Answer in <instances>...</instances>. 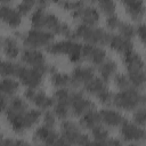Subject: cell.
I'll return each mask as SVG.
<instances>
[{
    "mask_svg": "<svg viewBox=\"0 0 146 146\" xmlns=\"http://www.w3.org/2000/svg\"><path fill=\"white\" fill-rule=\"evenodd\" d=\"M82 135L81 128L79 124L71 120H62L60 122V138L66 144H78L80 136Z\"/></svg>",
    "mask_w": 146,
    "mask_h": 146,
    "instance_id": "13",
    "label": "cell"
},
{
    "mask_svg": "<svg viewBox=\"0 0 146 146\" xmlns=\"http://www.w3.org/2000/svg\"><path fill=\"white\" fill-rule=\"evenodd\" d=\"M52 112L59 120H65L68 117L70 113V104L67 102H60V100H54L52 105Z\"/></svg>",
    "mask_w": 146,
    "mask_h": 146,
    "instance_id": "30",
    "label": "cell"
},
{
    "mask_svg": "<svg viewBox=\"0 0 146 146\" xmlns=\"http://www.w3.org/2000/svg\"><path fill=\"white\" fill-rule=\"evenodd\" d=\"M100 123V117H99V112L96 111L95 108L87 111L84 114H82L80 116L79 120V125L81 129H87L90 130L92 129L95 125Z\"/></svg>",
    "mask_w": 146,
    "mask_h": 146,
    "instance_id": "24",
    "label": "cell"
},
{
    "mask_svg": "<svg viewBox=\"0 0 146 146\" xmlns=\"http://www.w3.org/2000/svg\"><path fill=\"white\" fill-rule=\"evenodd\" d=\"M42 121H43V124L47 125V127H51V128H55V124H56V115L54 114L52 111H49V110H46L44 113L42 114Z\"/></svg>",
    "mask_w": 146,
    "mask_h": 146,
    "instance_id": "38",
    "label": "cell"
},
{
    "mask_svg": "<svg viewBox=\"0 0 146 146\" xmlns=\"http://www.w3.org/2000/svg\"><path fill=\"white\" fill-rule=\"evenodd\" d=\"M59 138V133L51 127H47L44 124L38 127L32 136L33 141L35 143H42L47 145H56L57 140Z\"/></svg>",
    "mask_w": 146,
    "mask_h": 146,
    "instance_id": "16",
    "label": "cell"
},
{
    "mask_svg": "<svg viewBox=\"0 0 146 146\" xmlns=\"http://www.w3.org/2000/svg\"><path fill=\"white\" fill-rule=\"evenodd\" d=\"M21 60L24 63L26 66L31 67H38L44 70L47 73L49 72L50 65L46 63V57L42 51L39 49H33V48H25L21 52Z\"/></svg>",
    "mask_w": 146,
    "mask_h": 146,
    "instance_id": "10",
    "label": "cell"
},
{
    "mask_svg": "<svg viewBox=\"0 0 146 146\" xmlns=\"http://www.w3.org/2000/svg\"><path fill=\"white\" fill-rule=\"evenodd\" d=\"M95 108V103L87 98L81 90H71L70 92V113L80 117L87 111Z\"/></svg>",
    "mask_w": 146,
    "mask_h": 146,
    "instance_id": "8",
    "label": "cell"
},
{
    "mask_svg": "<svg viewBox=\"0 0 146 146\" xmlns=\"http://www.w3.org/2000/svg\"><path fill=\"white\" fill-rule=\"evenodd\" d=\"M32 27L44 29L54 34L73 39V30L65 22H62L55 14L47 11L43 7H38L30 17Z\"/></svg>",
    "mask_w": 146,
    "mask_h": 146,
    "instance_id": "2",
    "label": "cell"
},
{
    "mask_svg": "<svg viewBox=\"0 0 146 146\" xmlns=\"http://www.w3.org/2000/svg\"><path fill=\"white\" fill-rule=\"evenodd\" d=\"M1 47L3 54L9 59H15L21 54L18 41L14 36H5L3 39H1Z\"/></svg>",
    "mask_w": 146,
    "mask_h": 146,
    "instance_id": "23",
    "label": "cell"
},
{
    "mask_svg": "<svg viewBox=\"0 0 146 146\" xmlns=\"http://www.w3.org/2000/svg\"><path fill=\"white\" fill-rule=\"evenodd\" d=\"M110 46L111 49H113L114 51L121 54L122 56L125 55L127 52L133 50V42L131 39L124 38L120 34H111L110 41L107 43Z\"/></svg>",
    "mask_w": 146,
    "mask_h": 146,
    "instance_id": "20",
    "label": "cell"
},
{
    "mask_svg": "<svg viewBox=\"0 0 146 146\" xmlns=\"http://www.w3.org/2000/svg\"><path fill=\"white\" fill-rule=\"evenodd\" d=\"M47 72L42 68L31 67V66L19 64L17 73H16V78L26 88L38 89L41 86V83L43 81V76Z\"/></svg>",
    "mask_w": 146,
    "mask_h": 146,
    "instance_id": "7",
    "label": "cell"
},
{
    "mask_svg": "<svg viewBox=\"0 0 146 146\" xmlns=\"http://www.w3.org/2000/svg\"><path fill=\"white\" fill-rule=\"evenodd\" d=\"M7 105H8L7 97H6V96H3L2 94H0V113H1V112H3V111L6 110Z\"/></svg>",
    "mask_w": 146,
    "mask_h": 146,
    "instance_id": "41",
    "label": "cell"
},
{
    "mask_svg": "<svg viewBox=\"0 0 146 146\" xmlns=\"http://www.w3.org/2000/svg\"><path fill=\"white\" fill-rule=\"evenodd\" d=\"M99 117H100V123L107 128H117L125 120V117L119 111L111 110V108L100 110Z\"/></svg>",
    "mask_w": 146,
    "mask_h": 146,
    "instance_id": "19",
    "label": "cell"
},
{
    "mask_svg": "<svg viewBox=\"0 0 146 146\" xmlns=\"http://www.w3.org/2000/svg\"><path fill=\"white\" fill-rule=\"evenodd\" d=\"M18 65L19 64L9 60H0V75L3 78H16Z\"/></svg>",
    "mask_w": 146,
    "mask_h": 146,
    "instance_id": "31",
    "label": "cell"
},
{
    "mask_svg": "<svg viewBox=\"0 0 146 146\" xmlns=\"http://www.w3.org/2000/svg\"><path fill=\"white\" fill-rule=\"evenodd\" d=\"M136 36L140 40L141 43L145 42V38H146V29H145V24L143 22H139L136 26Z\"/></svg>",
    "mask_w": 146,
    "mask_h": 146,
    "instance_id": "40",
    "label": "cell"
},
{
    "mask_svg": "<svg viewBox=\"0 0 146 146\" xmlns=\"http://www.w3.org/2000/svg\"><path fill=\"white\" fill-rule=\"evenodd\" d=\"M0 21L11 29H16L22 23V15L16 8L6 3H0Z\"/></svg>",
    "mask_w": 146,
    "mask_h": 146,
    "instance_id": "17",
    "label": "cell"
},
{
    "mask_svg": "<svg viewBox=\"0 0 146 146\" xmlns=\"http://www.w3.org/2000/svg\"><path fill=\"white\" fill-rule=\"evenodd\" d=\"M24 98L27 102H31L32 104H34L39 110L46 111L52 107L54 105V98L48 96L43 90L26 88V90L24 91Z\"/></svg>",
    "mask_w": 146,
    "mask_h": 146,
    "instance_id": "11",
    "label": "cell"
},
{
    "mask_svg": "<svg viewBox=\"0 0 146 146\" xmlns=\"http://www.w3.org/2000/svg\"><path fill=\"white\" fill-rule=\"evenodd\" d=\"M91 131V136H92V140L91 144H106L107 139L110 138V133L108 130L105 128V125H102V123L95 125L92 129H90Z\"/></svg>",
    "mask_w": 146,
    "mask_h": 146,
    "instance_id": "28",
    "label": "cell"
},
{
    "mask_svg": "<svg viewBox=\"0 0 146 146\" xmlns=\"http://www.w3.org/2000/svg\"><path fill=\"white\" fill-rule=\"evenodd\" d=\"M70 76H71V87L76 88L83 86L95 76V68L92 66L79 65L72 70Z\"/></svg>",
    "mask_w": 146,
    "mask_h": 146,
    "instance_id": "15",
    "label": "cell"
},
{
    "mask_svg": "<svg viewBox=\"0 0 146 146\" xmlns=\"http://www.w3.org/2000/svg\"><path fill=\"white\" fill-rule=\"evenodd\" d=\"M132 122L140 125V127H145V122H146V111L144 106H139L135 110L133 114H132Z\"/></svg>",
    "mask_w": 146,
    "mask_h": 146,
    "instance_id": "36",
    "label": "cell"
},
{
    "mask_svg": "<svg viewBox=\"0 0 146 146\" xmlns=\"http://www.w3.org/2000/svg\"><path fill=\"white\" fill-rule=\"evenodd\" d=\"M11 1H13V0H0V2H1V3H6V5H7V3H9V2H11Z\"/></svg>",
    "mask_w": 146,
    "mask_h": 146,
    "instance_id": "44",
    "label": "cell"
},
{
    "mask_svg": "<svg viewBox=\"0 0 146 146\" xmlns=\"http://www.w3.org/2000/svg\"><path fill=\"white\" fill-rule=\"evenodd\" d=\"M145 100L146 98L143 90L130 86L125 89H122L113 94L111 105L123 111H135L137 107L144 106Z\"/></svg>",
    "mask_w": 146,
    "mask_h": 146,
    "instance_id": "3",
    "label": "cell"
},
{
    "mask_svg": "<svg viewBox=\"0 0 146 146\" xmlns=\"http://www.w3.org/2000/svg\"><path fill=\"white\" fill-rule=\"evenodd\" d=\"M82 87H83V90L86 92H88L89 95L95 96L96 98H98L100 95H103L104 92L110 90L107 81H105L100 76H96V75L91 80H89L87 83H84Z\"/></svg>",
    "mask_w": 146,
    "mask_h": 146,
    "instance_id": "21",
    "label": "cell"
},
{
    "mask_svg": "<svg viewBox=\"0 0 146 146\" xmlns=\"http://www.w3.org/2000/svg\"><path fill=\"white\" fill-rule=\"evenodd\" d=\"M120 132L122 140L127 143H141L146 137L144 127H140L132 121H128L127 119L121 123Z\"/></svg>",
    "mask_w": 146,
    "mask_h": 146,
    "instance_id": "9",
    "label": "cell"
},
{
    "mask_svg": "<svg viewBox=\"0 0 146 146\" xmlns=\"http://www.w3.org/2000/svg\"><path fill=\"white\" fill-rule=\"evenodd\" d=\"M110 32L98 26H90L86 24H79L73 30V39H81L86 43L96 44V46H106L111 38Z\"/></svg>",
    "mask_w": 146,
    "mask_h": 146,
    "instance_id": "4",
    "label": "cell"
},
{
    "mask_svg": "<svg viewBox=\"0 0 146 146\" xmlns=\"http://www.w3.org/2000/svg\"><path fill=\"white\" fill-rule=\"evenodd\" d=\"M121 143H122V141H121L119 138H111V137H110V138L107 139V143H106V144H107V145H120Z\"/></svg>",
    "mask_w": 146,
    "mask_h": 146,
    "instance_id": "43",
    "label": "cell"
},
{
    "mask_svg": "<svg viewBox=\"0 0 146 146\" xmlns=\"http://www.w3.org/2000/svg\"><path fill=\"white\" fill-rule=\"evenodd\" d=\"M71 16L74 19H79L81 22V24H86V25H90V26L97 25V23L99 22V18H100L99 10L92 6H87V5H83L79 9L72 11Z\"/></svg>",
    "mask_w": 146,
    "mask_h": 146,
    "instance_id": "12",
    "label": "cell"
},
{
    "mask_svg": "<svg viewBox=\"0 0 146 146\" xmlns=\"http://www.w3.org/2000/svg\"><path fill=\"white\" fill-rule=\"evenodd\" d=\"M116 30L119 31V34L124 36V38H128V39L132 40L136 36V26L130 24V23H128V22L121 21Z\"/></svg>",
    "mask_w": 146,
    "mask_h": 146,
    "instance_id": "33",
    "label": "cell"
},
{
    "mask_svg": "<svg viewBox=\"0 0 146 146\" xmlns=\"http://www.w3.org/2000/svg\"><path fill=\"white\" fill-rule=\"evenodd\" d=\"M124 6L127 14L130 18L137 23L141 22L145 14V3L144 0H120Z\"/></svg>",
    "mask_w": 146,
    "mask_h": 146,
    "instance_id": "18",
    "label": "cell"
},
{
    "mask_svg": "<svg viewBox=\"0 0 146 146\" xmlns=\"http://www.w3.org/2000/svg\"><path fill=\"white\" fill-rule=\"evenodd\" d=\"M98 73L102 79L105 81L111 80L115 73H117V64L113 59H105L102 64L98 65Z\"/></svg>",
    "mask_w": 146,
    "mask_h": 146,
    "instance_id": "25",
    "label": "cell"
},
{
    "mask_svg": "<svg viewBox=\"0 0 146 146\" xmlns=\"http://www.w3.org/2000/svg\"><path fill=\"white\" fill-rule=\"evenodd\" d=\"M58 5L64 10L72 13L74 10L79 9L80 7H82L83 5H86V2H84V0H60L58 2Z\"/></svg>",
    "mask_w": 146,
    "mask_h": 146,
    "instance_id": "34",
    "label": "cell"
},
{
    "mask_svg": "<svg viewBox=\"0 0 146 146\" xmlns=\"http://www.w3.org/2000/svg\"><path fill=\"white\" fill-rule=\"evenodd\" d=\"M123 64L127 68V72L141 71L145 67L143 57L135 50H131L125 55H123Z\"/></svg>",
    "mask_w": 146,
    "mask_h": 146,
    "instance_id": "22",
    "label": "cell"
},
{
    "mask_svg": "<svg viewBox=\"0 0 146 146\" xmlns=\"http://www.w3.org/2000/svg\"><path fill=\"white\" fill-rule=\"evenodd\" d=\"M92 2H95L98 9L106 16L115 14V9H116L115 0H92Z\"/></svg>",
    "mask_w": 146,
    "mask_h": 146,
    "instance_id": "32",
    "label": "cell"
},
{
    "mask_svg": "<svg viewBox=\"0 0 146 146\" xmlns=\"http://www.w3.org/2000/svg\"><path fill=\"white\" fill-rule=\"evenodd\" d=\"M19 89V82L13 78H3L0 80V94L6 97H13Z\"/></svg>",
    "mask_w": 146,
    "mask_h": 146,
    "instance_id": "26",
    "label": "cell"
},
{
    "mask_svg": "<svg viewBox=\"0 0 146 146\" xmlns=\"http://www.w3.org/2000/svg\"><path fill=\"white\" fill-rule=\"evenodd\" d=\"M46 50L54 56L66 55L72 63H79L82 59V44L71 38L56 42L52 41L46 47Z\"/></svg>",
    "mask_w": 146,
    "mask_h": 146,
    "instance_id": "5",
    "label": "cell"
},
{
    "mask_svg": "<svg viewBox=\"0 0 146 146\" xmlns=\"http://www.w3.org/2000/svg\"><path fill=\"white\" fill-rule=\"evenodd\" d=\"M17 35L22 40L25 48H33V49H40L43 47L46 48L55 39V34L52 32L44 29H35V27H32L23 33H17Z\"/></svg>",
    "mask_w": 146,
    "mask_h": 146,
    "instance_id": "6",
    "label": "cell"
},
{
    "mask_svg": "<svg viewBox=\"0 0 146 146\" xmlns=\"http://www.w3.org/2000/svg\"><path fill=\"white\" fill-rule=\"evenodd\" d=\"M3 139H5V137L2 136V133H0V145H2V141H3Z\"/></svg>",
    "mask_w": 146,
    "mask_h": 146,
    "instance_id": "45",
    "label": "cell"
},
{
    "mask_svg": "<svg viewBox=\"0 0 146 146\" xmlns=\"http://www.w3.org/2000/svg\"><path fill=\"white\" fill-rule=\"evenodd\" d=\"M50 82L56 88H68L71 87V76L67 73L58 72L55 70L50 73Z\"/></svg>",
    "mask_w": 146,
    "mask_h": 146,
    "instance_id": "27",
    "label": "cell"
},
{
    "mask_svg": "<svg viewBox=\"0 0 146 146\" xmlns=\"http://www.w3.org/2000/svg\"><path fill=\"white\" fill-rule=\"evenodd\" d=\"M113 81H114V84L116 88H119L120 90L122 89H125L128 87H130V81L128 79V75L124 74V73H115L114 76H113Z\"/></svg>",
    "mask_w": 146,
    "mask_h": 146,
    "instance_id": "35",
    "label": "cell"
},
{
    "mask_svg": "<svg viewBox=\"0 0 146 146\" xmlns=\"http://www.w3.org/2000/svg\"><path fill=\"white\" fill-rule=\"evenodd\" d=\"M35 5H36V0H21L16 9L23 16V15H27L35 7Z\"/></svg>",
    "mask_w": 146,
    "mask_h": 146,
    "instance_id": "37",
    "label": "cell"
},
{
    "mask_svg": "<svg viewBox=\"0 0 146 146\" xmlns=\"http://www.w3.org/2000/svg\"><path fill=\"white\" fill-rule=\"evenodd\" d=\"M128 79L130 81V84L137 89L143 90L145 87L146 82V75H145V70L141 71H132V72H127Z\"/></svg>",
    "mask_w": 146,
    "mask_h": 146,
    "instance_id": "29",
    "label": "cell"
},
{
    "mask_svg": "<svg viewBox=\"0 0 146 146\" xmlns=\"http://www.w3.org/2000/svg\"><path fill=\"white\" fill-rule=\"evenodd\" d=\"M121 19L119 18V16L116 14H112V15H108L106 17V21H105V24H106V27L108 30H116L119 24H120Z\"/></svg>",
    "mask_w": 146,
    "mask_h": 146,
    "instance_id": "39",
    "label": "cell"
},
{
    "mask_svg": "<svg viewBox=\"0 0 146 146\" xmlns=\"http://www.w3.org/2000/svg\"><path fill=\"white\" fill-rule=\"evenodd\" d=\"M82 59L91 65L98 66L106 59V51L102 46L84 43L82 44Z\"/></svg>",
    "mask_w": 146,
    "mask_h": 146,
    "instance_id": "14",
    "label": "cell"
},
{
    "mask_svg": "<svg viewBox=\"0 0 146 146\" xmlns=\"http://www.w3.org/2000/svg\"><path fill=\"white\" fill-rule=\"evenodd\" d=\"M6 119L16 133H23L34 127L41 119V110L29 108L26 99L18 96H13L5 110Z\"/></svg>",
    "mask_w": 146,
    "mask_h": 146,
    "instance_id": "1",
    "label": "cell"
},
{
    "mask_svg": "<svg viewBox=\"0 0 146 146\" xmlns=\"http://www.w3.org/2000/svg\"><path fill=\"white\" fill-rule=\"evenodd\" d=\"M60 0H36V5H39V7H46V6H48L49 3H51V2H56V3H58Z\"/></svg>",
    "mask_w": 146,
    "mask_h": 146,
    "instance_id": "42",
    "label": "cell"
}]
</instances>
